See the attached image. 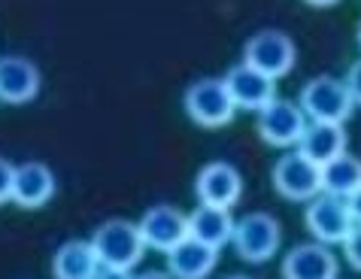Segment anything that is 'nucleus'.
Returning a JSON list of instances; mask_svg holds the SVG:
<instances>
[{
	"mask_svg": "<svg viewBox=\"0 0 361 279\" xmlns=\"http://www.w3.org/2000/svg\"><path fill=\"white\" fill-rule=\"evenodd\" d=\"M349 209H353V218H355V225H361V188L349 197Z\"/></svg>",
	"mask_w": 361,
	"mask_h": 279,
	"instance_id": "obj_24",
	"label": "nucleus"
},
{
	"mask_svg": "<svg viewBox=\"0 0 361 279\" xmlns=\"http://www.w3.org/2000/svg\"><path fill=\"white\" fill-rule=\"evenodd\" d=\"M94 279H134V276H131V271H109V267H104Z\"/></svg>",
	"mask_w": 361,
	"mask_h": 279,
	"instance_id": "obj_23",
	"label": "nucleus"
},
{
	"mask_svg": "<svg viewBox=\"0 0 361 279\" xmlns=\"http://www.w3.org/2000/svg\"><path fill=\"white\" fill-rule=\"evenodd\" d=\"M137 279H176L173 273H164V271H149L143 276H137Z\"/></svg>",
	"mask_w": 361,
	"mask_h": 279,
	"instance_id": "obj_25",
	"label": "nucleus"
},
{
	"mask_svg": "<svg viewBox=\"0 0 361 279\" xmlns=\"http://www.w3.org/2000/svg\"><path fill=\"white\" fill-rule=\"evenodd\" d=\"M225 85L231 97H234L237 109H252V113H262V109L276 101V85L274 79H267L264 73H258L249 64L231 67L225 73Z\"/></svg>",
	"mask_w": 361,
	"mask_h": 279,
	"instance_id": "obj_11",
	"label": "nucleus"
},
{
	"mask_svg": "<svg viewBox=\"0 0 361 279\" xmlns=\"http://www.w3.org/2000/svg\"><path fill=\"white\" fill-rule=\"evenodd\" d=\"M274 185L286 201H313L322 194V164L300 152H288L274 167Z\"/></svg>",
	"mask_w": 361,
	"mask_h": 279,
	"instance_id": "obj_4",
	"label": "nucleus"
},
{
	"mask_svg": "<svg viewBox=\"0 0 361 279\" xmlns=\"http://www.w3.org/2000/svg\"><path fill=\"white\" fill-rule=\"evenodd\" d=\"M353 92L346 82L334 76H316L300 88V109L313 118V122H334L343 125L353 113Z\"/></svg>",
	"mask_w": 361,
	"mask_h": 279,
	"instance_id": "obj_2",
	"label": "nucleus"
},
{
	"mask_svg": "<svg viewBox=\"0 0 361 279\" xmlns=\"http://www.w3.org/2000/svg\"><path fill=\"white\" fill-rule=\"evenodd\" d=\"M286 279H337V258L325 243H300L283 261Z\"/></svg>",
	"mask_w": 361,
	"mask_h": 279,
	"instance_id": "obj_13",
	"label": "nucleus"
},
{
	"mask_svg": "<svg viewBox=\"0 0 361 279\" xmlns=\"http://www.w3.org/2000/svg\"><path fill=\"white\" fill-rule=\"evenodd\" d=\"M228 279H249V276H228Z\"/></svg>",
	"mask_w": 361,
	"mask_h": 279,
	"instance_id": "obj_27",
	"label": "nucleus"
},
{
	"mask_svg": "<svg viewBox=\"0 0 361 279\" xmlns=\"http://www.w3.org/2000/svg\"><path fill=\"white\" fill-rule=\"evenodd\" d=\"M55 194V173L39 161H27L16 167V182H13V201L25 209H37L52 201Z\"/></svg>",
	"mask_w": 361,
	"mask_h": 279,
	"instance_id": "obj_14",
	"label": "nucleus"
},
{
	"mask_svg": "<svg viewBox=\"0 0 361 279\" xmlns=\"http://www.w3.org/2000/svg\"><path fill=\"white\" fill-rule=\"evenodd\" d=\"M216 258L219 249H209L207 243L195 240V237H185L176 249L167 252V264L176 279H207L216 267Z\"/></svg>",
	"mask_w": 361,
	"mask_h": 279,
	"instance_id": "obj_16",
	"label": "nucleus"
},
{
	"mask_svg": "<svg viewBox=\"0 0 361 279\" xmlns=\"http://www.w3.org/2000/svg\"><path fill=\"white\" fill-rule=\"evenodd\" d=\"M295 43L292 37L283 34V31H258L252 39L246 43V52H243V64H249L258 73H264L267 79H276L286 76L288 70L295 67Z\"/></svg>",
	"mask_w": 361,
	"mask_h": 279,
	"instance_id": "obj_5",
	"label": "nucleus"
},
{
	"mask_svg": "<svg viewBox=\"0 0 361 279\" xmlns=\"http://www.w3.org/2000/svg\"><path fill=\"white\" fill-rule=\"evenodd\" d=\"M343 252H346V261L353 264L355 271H361V225H355V228H353V234L346 237Z\"/></svg>",
	"mask_w": 361,
	"mask_h": 279,
	"instance_id": "obj_20",
	"label": "nucleus"
},
{
	"mask_svg": "<svg viewBox=\"0 0 361 279\" xmlns=\"http://www.w3.org/2000/svg\"><path fill=\"white\" fill-rule=\"evenodd\" d=\"M346 85H349V92H353V101L361 106V61H355L353 70H349Z\"/></svg>",
	"mask_w": 361,
	"mask_h": 279,
	"instance_id": "obj_22",
	"label": "nucleus"
},
{
	"mask_svg": "<svg viewBox=\"0 0 361 279\" xmlns=\"http://www.w3.org/2000/svg\"><path fill=\"white\" fill-rule=\"evenodd\" d=\"M234 218H231L228 209L219 206H204L200 204L192 216H188V237L207 243L209 249H222L234 240Z\"/></svg>",
	"mask_w": 361,
	"mask_h": 279,
	"instance_id": "obj_17",
	"label": "nucleus"
},
{
	"mask_svg": "<svg viewBox=\"0 0 361 279\" xmlns=\"http://www.w3.org/2000/svg\"><path fill=\"white\" fill-rule=\"evenodd\" d=\"M195 192H197V201L204 206L231 209L240 201V194H243V179H240V173L231 164L213 161V164H207L204 170L197 173Z\"/></svg>",
	"mask_w": 361,
	"mask_h": 279,
	"instance_id": "obj_10",
	"label": "nucleus"
},
{
	"mask_svg": "<svg viewBox=\"0 0 361 279\" xmlns=\"http://www.w3.org/2000/svg\"><path fill=\"white\" fill-rule=\"evenodd\" d=\"M358 43H361V27H358Z\"/></svg>",
	"mask_w": 361,
	"mask_h": 279,
	"instance_id": "obj_28",
	"label": "nucleus"
},
{
	"mask_svg": "<svg viewBox=\"0 0 361 279\" xmlns=\"http://www.w3.org/2000/svg\"><path fill=\"white\" fill-rule=\"evenodd\" d=\"M307 131V113L292 101H270L258 113V134L270 146H295Z\"/></svg>",
	"mask_w": 361,
	"mask_h": 279,
	"instance_id": "obj_8",
	"label": "nucleus"
},
{
	"mask_svg": "<svg viewBox=\"0 0 361 279\" xmlns=\"http://www.w3.org/2000/svg\"><path fill=\"white\" fill-rule=\"evenodd\" d=\"M361 188V161L355 155H337L322 164V192L334 197H353Z\"/></svg>",
	"mask_w": 361,
	"mask_h": 279,
	"instance_id": "obj_19",
	"label": "nucleus"
},
{
	"mask_svg": "<svg viewBox=\"0 0 361 279\" xmlns=\"http://www.w3.org/2000/svg\"><path fill=\"white\" fill-rule=\"evenodd\" d=\"M185 113L200 128H222L237 113V104L231 97L225 79H197L185 92Z\"/></svg>",
	"mask_w": 361,
	"mask_h": 279,
	"instance_id": "obj_3",
	"label": "nucleus"
},
{
	"mask_svg": "<svg viewBox=\"0 0 361 279\" xmlns=\"http://www.w3.org/2000/svg\"><path fill=\"white\" fill-rule=\"evenodd\" d=\"M307 4H310V6H334L337 0H307Z\"/></svg>",
	"mask_w": 361,
	"mask_h": 279,
	"instance_id": "obj_26",
	"label": "nucleus"
},
{
	"mask_svg": "<svg viewBox=\"0 0 361 279\" xmlns=\"http://www.w3.org/2000/svg\"><path fill=\"white\" fill-rule=\"evenodd\" d=\"M140 234L149 249L158 252H170L188 237V216L179 213L176 206L158 204L152 209H146V216L140 218Z\"/></svg>",
	"mask_w": 361,
	"mask_h": 279,
	"instance_id": "obj_9",
	"label": "nucleus"
},
{
	"mask_svg": "<svg viewBox=\"0 0 361 279\" xmlns=\"http://www.w3.org/2000/svg\"><path fill=\"white\" fill-rule=\"evenodd\" d=\"M13 182H16V167L0 158V204L13 201Z\"/></svg>",
	"mask_w": 361,
	"mask_h": 279,
	"instance_id": "obj_21",
	"label": "nucleus"
},
{
	"mask_svg": "<svg viewBox=\"0 0 361 279\" xmlns=\"http://www.w3.org/2000/svg\"><path fill=\"white\" fill-rule=\"evenodd\" d=\"M39 92V70L18 55H4L0 58V101L22 106L31 104Z\"/></svg>",
	"mask_w": 361,
	"mask_h": 279,
	"instance_id": "obj_12",
	"label": "nucleus"
},
{
	"mask_svg": "<svg viewBox=\"0 0 361 279\" xmlns=\"http://www.w3.org/2000/svg\"><path fill=\"white\" fill-rule=\"evenodd\" d=\"M307 228H310V234L325 246L328 243H346V237L353 234V228H355L349 201L346 197H334L328 192L313 197L307 206Z\"/></svg>",
	"mask_w": 361,
	"mask_h": 279,
	"instance_id": "obj_6",
	"label": "nucleus"
},
{
	"mask_svg": "<svg viewBox=\"0 0 361 279\" xmlns=\"http://www.w3.org/2000/svg\"><path fill=\"white\" fill-rule=\"evenodd\" d=\"M298 146L310 161L328 164L331 158L346 152V131H343V125H334V122H313V125H307Z\"/></svg>",
	"mask_w": 361,
	"mask_h": 279,
	"instance_id": "obj_18",
	"label": "nucleus"
},
{
	"mask_svg": "<svg viewBox=\"0 0 361 279\" xmlns=\"http://www.w3.org/2000/svg\"><path fill=\"white\" fill-rule=\"evenodd\" d=\"M92 243L97 249L100 264L109 271H131L143 258L146 240L140 234V225L128 222V218H109L94 231Z\"/></svg>",
	"mask_w": 361,
	"mask_h": 279,
	"instance_id": "obj_1",
	"label": "nucleus"
},
{
	"mask_svg": "<svg viewBox=\"0 0 361 279\" xmlns=\"http://www.w3.org/2000/svg\"><path fill=\"white\" fill-rule=\"evenodd\" d=\"M279 237H283V231H279V222L274 216L249 213L234 225V240L231 243L237 246V252L243 255L246 261L262 264V261H267V258L276 255Z\"/></svg>",
	"mask_w": 361,
	"mask_h": 279,
	"instance_id": "obj_7",
	"label": "nucleus"
},
{
	"mask_svg": "<svg viewBox=\"0 0 361 279\" xmlns=\"http://www.w3.org/2000/svg\"><path fill=\"white\" fill-rule=\"evenodd\" d=\"M100 271H104V264H100L92 240H70L52 258L55 279H94Z\"/></svg>",
	"mask_w": 361,
	"mask_h": 279,
	"instance_id": "obj_15",
	"label": "nucleus"
}]
</instances>
